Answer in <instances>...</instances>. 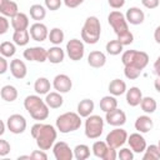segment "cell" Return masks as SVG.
<instances>
[{
	"instance_id": "6da1fadb",
	"label": "cell",
	"mask_w": 160,
	"mask_h": 160,
	"mask_svg": "<svg viewBox=\"0 0 160 160\" xmlns=\"http://www.w3.org/2000/svg\"><path fill=\"white\" fill-rule=\"evenodd\" d=\"M31 136L35 139L36 145L41 150H50L54 144L56 142L58 138V129L50 124L36 122L30 129Z\"/></svg>"
},
{
	"instance_id": "7a4b0ae2",
	"label": "cell",
	"mask_w": 160,
	"mask_h": 160,
	"mask_svg": "<svg viewBox=\"0 0 160 160\" xmlns=\"http://www.w3.org/2000/svg\"><path fill=\"white\" fill-rule=\"evenodd\" d=\"M24 108L25 110L30 114V116L34 120L41 121L48 119L49 112H50V108L48 106V104L45 102V100H42L40 98V95H28L24 100Z\"/></svg>"
},
{
	"instance_id": "3957f363",
	"label": "cell",
	"mask_w": 160,
	"mask_h": 160,
	"mask_svg": "<svg viewBox=\"0 0 160 160\" xmlns=\"http://www.w3.org/2000/svg\"><path fill=\"white\" fill-rule=\"evenodd\" d=\"M101 35V24L96 16L86 18L81 29V40L86 44L94 45L99 41Z\"/></svg>"
},
{
	"instance_id": "277c9868",
	"label": "cell",
	"mask_w": 160,
	"mask_h": 160,
	"mask_svg": "<svg viewBox=\"0 0 160 160\" xmlns=\"http://www.w3.org/2000/svg\"><path fill=\"white\" fill-rule=\"evenodd\" d=\"M55 126H56L58 131H60L61 134L72 132V131L80 129V126H81V116L78 112H72V111L64 112V114L58 116Z\"/></svg>"
},
{
	"instance_id": "5b68a950",
	"label": "cell",
	"mask_w": 160,
	"mask_h": 160,
	"mask_svg": "<svg viewBox=\"0 0 160 160\" xmlns=\"http://www.w3.org/2000/svg\"><path fill=\"white\" fill-rule=\"evenodd\" d=\"M121 62L124 66L136 68L139 70H144L149 64V55L145 51L139 50H126L121 55Z\"/></svg>"
},
{
	"instance_id": "8992f818",
	"label": "cell",
	"mask_w": 160,
	"mask_h": 160,
	"mask_svg": "<svg viewBox=\"0 0 160 160\" xmlns=\"http://www.w3.org/2000/svg\"><path fill=\"white\" fill-rule=\"evenodd\" d=\"M104 130V119L100 115H90L85 120V136L88 139H98Z\"/></svg>"
},
{
	"instance_id": "52a82bcc",
	"label": "cell",
	"mask_w": 160,
	"mask_h": 160,
	"mask_svg": "<svg viewBox=\"0 0 160 160\" xmlns=\"http://www.w3.org/2000/svg\"><path fill=\"white\" fill-rule=\"evenodd\" d=\"M108 22L112 28L116 36L129 31V22L126 21L125 15L119 10H114L108 15Z\"/></svg>"
},
{
	"instance_id": "ba28073f",
	"label": "cell",
	"mask_w": 160,
	"mask_h": 160,
	"mask_svg": "<svg viewBox=\"0 0 160 160\" xmlns=\"http://www.w3.org/2000/svg\"><path fill=\"white\" fill-rule=\"evenodd\" d=\"M128 138H129V135H128L126 130H124L121 126H116L106 135L105 141L108 142L109 146H111L114 149H120L125 142H128Z\"/></svg>"
},
{
	"instance_id": "9c48e42d",
	"label": "cell",
	"mask_w": 160,
	"mask_h": 160,
	"mask_svg": "<svg viewBox=\"0 0 160 160\" xmlns=\"http://www.w3.org/2000/svg\"><path fill=\"white\" fill-rule=\"evenodd\" d=\"M66 54L70 60L72 61H79L84 58L85 54V45L81 40L79 39H71L66 42Z\"/></svg>"
},
{
	"instance_id": "30bf717a",
	"label": "cell",
	"mask_w": 160,
	"mask_h": 160,
	"mask_svg": "<svg viewBox=\"0 0 160 160\" xmlns=\"http://www.w3.org/2000/svg\"><path fill=\"white\" fill-rule=\"evenodd\" d=\"M6 126L10 132L18 135V134H22L26 130L28 122L21 114H12L6 119Z\"/></svg>"
},
{
	"instance_id": "8fae6325",
	"label": "cell",
	"mask_w": 160,
	"mask_h": 160,
	"mask_svg": "<svg viewBox=\"0 0 160 160\" xmlns=\"http://www.w3.org/2000/svg\"><path fill=\"white\" fill-rule=\"evenodd\" d=\"M24 59L29 61H36V62H45L48 60V50L41 46H30L26 48L22 52Z\"/></svg>"
},
{
	"instance_id": "7c38bea8",
	"label": "cell",
	"mask_w": 160,
	"mask_h": 160,
	"mask_svg": "<svg viewBox=\"0 0 160 160\" xmlns=\"http://www.w3.org/2000/svg\"><path fill=\"white\" fill-rule=\"evenodd\" d=\"M52 154L56 160H71L74 158V150L65 141H56L52 146Z\"/></svg>"
},
{
	"instance_id": "4fadbf2b",
	"label": "cell",
	"mask_w": 160,
	"mask_h": 160,
	"mask_svg": "<svg viewBox=\"0 0 160 160\" xmlns=\"http://www.w3.org/2000/svg\"><path fill=\"white\" fill-rule=\"evenodd\" d=\"M128 144L130 146V149L135 152V154H142L146 149V140L145 138L141 135V132H132L129 135L128 138Z\"/></svg>"
},
{
	"instance_id": "5bb4252c",
	"label": "cell",
	"mask_w": 160,
	"mask_h": 160,
	"mask_svg": "<svg viewBox=\"0 0 160 160\" xmlns=\"http://www.w3.org/2000/svg\"><path fill=\"white\" fill-rule=\"evenodd\" d=\"M52 88L61 94H66L71 90L72 81L66 74H58L52 80Z\"/></svg>"
},
{
	"instance_id": "9a60e30c",
	"label": "cell",
	"mask_w": 160,
	"mask_h": 160,
	"mask_svg": "<svg viewBox=\"0 0 160 160\" xmlns=\"http://www.w3.org/2000/svg\"><path fill=\"white\" fill-rule=\"evenodd\" d=\"M30 36L32 40L35 41H45L49 38V30L46 28L45 24H42L41 21H36L30 26Z\"/></svg>"
},
{
	"instance_id": "2e32d148",
	"label": "cell",
	"mask_w": 160,
	"mask_h": 160,
	"mask_svg": "<svg viewBox=\"0 0 160 160\" xmlns=\"http://www.w3.org/2000/svg\"><path fill=\"white\" fill-rule=\"evenodd\" d=\"M105 120L111 126H122L126 122V114L121 109H114L111 111L105 112Z\"/></svg>"
},
{
	"instance_id": "e0dca14e",
	"label": "cell",
	"mask_w": 160,
	"mask_h": 160,
	"mask_svg": "<svg viewBox=\"0 0 160 160\" xmlns=\"http://www.w3.org/2000/svg\"><path fill=\"white\" fill-rule=\"evenodd\" d=\"M125 18H126V21L129 24H131V25H140L145 20V14H144V11L140 8L132 6V8H129L126 10Z\"/></svg>"
},
{
	"instance_id": "ac0fdd59",
	"label": "cell",
	"mask_w": 160,
	"mask_h": 160,
	"mask_svg": "<svg viewBox=\"0 0 160 160\" xmlns=\"http://www.w3.org/2000/svg\"><path fill=\"white\" fill-rule=\"evenodd\" d=\"M10 72L15 79H24L28 74L26 64L20 59H12L10 61Z\"/></svg>"
},
{
	"instance_id": "d6986e66",
	"label": "cell",
	"mask_w": 160,
	"mask_h": 160,
	"mask_svg": "<svg viewBox=\"0 0 160 160\" xmlns=\"http://www.w3.org/2000/svg\"><path fill=\"white\" fill-rule=\"evenodd\" d=\"M135 130L141 132V134H146L149 131H151L152 126H154V122H152V119L149 116V115H140L136 118L135 120Z\"/></svg>"
},
{
	"instance_id": "ffe728a7",
	"label": "cell",
	"mask_w": 160,
	"mask_h": 160,
	"mask_svg": "<svg viewBox=\"0 0 160 160\" xmlns=\"http://www.w3.org/2000/svg\"><path fill=\"white\" fill-rule=\"evenodd\" d=\"M88 64L94 69H100L106 64V55L102 51L94 50L88 55Z\"/></svg>"
},
{
	"instance_id": "44dd1931",
	"label": "cell",
	"mask_w": 160,
	"mask_h": 160,
	"mask_svg": "<svg viewBox=\"0 0 160 160\" xmlns=\"http://www.w3.org/2000/svg\"><path fill=\"white\" fill-rule=\"evenodd\" d=\"M19 12V6L12 0H0V14L6 18H14Z\"/></svg>"
},
{
	"instance_id": "7402d4cb",
	"label": "cell",
	"mask_w": 160,
	"mask_h": 160,
	"mask_svg": "<svg viewBox=\"0 0 160 160\" xmlns=\"http://www.w3.org/2000/svg\"><path fill=\"white\" fill-rule=\"evenodd\" d=\"M142 98H144L142 92L138 86H131L130 89L126 90V102L129 106L135 108V106L140 105Z\"/></svg>"
},
{
	"instance_id": "603a6c76",
	"label": "cell",
	"mask_w": 160,
	"mask_h": 160,
	"mask_svg": "<svg viewBox=\"0 0 160 160\" xmlns=\"http://www.w3.org/2000/svg\"><path fill=\"white\" fill-rule=\"evenodd\" d=\"M44 100H45V102L48 104V106L50 109H59L64 104L62 95L59 91H50V92H48Z\"/></svg>"
},
{
	"instance_id": "cb8c5ba5",
	"label": "cell",
	"mask_w": 160,
	"mask_h": 160,
	"mask_svg": "<svg viewBox=\"0 0 160 160\" xmlns=\"http://www.w3.org/2000/svg\"><path fill=\"white\" fill-rule=\"evenodd\" d=\"M11 26L15 30H28L29 28V16L24 12H18L14 18H11Z\"/></svg>"
},
{
	"instance_id": "d4e9b609",
	"label": "cell",
	"mask_w": 160,
	"mask_h": 160,
	"mask_svg": "<svg viewBox=\"0 0 160 160\" xmlns=\"http://www.w3.org/2000/svg\"><path fill=\"white\" fill-rule=\"evenodd\" d=\"M94 108H95V104H94V101H92L91 99H82V100L78 104L76 110H78V114H79L81 118H85V119H86L88 116H90V115L92 114Z\"/></svg>"
},
{
	"instance_id": "484cf974",
	"label": "cell",
	"mask_w": 160,
	"mask_h": 160,
	"mask_svg": "<svg viewBox=\"0 0 160 160\" xmlns=\"http://www.w3.org/2000/svg\"><path fill=\"white\" fill-rule=\"evenodd\" d=\"M64 58L65 51L59 45H54L48 50V61H50L51 64H60L64 61Z\"/></svg>"
},
{
	"instance_id": "4316f807",
	"label": "cell",
	"mask_w": 160,
	"mask_h": 160,
	"mask_svg": "<svg viewBox=\"0 0 160 160\" xmlns=\"http://www.w3.org/2000/svg\"><path fill=\"white\" fill-rule=\"evenodd\" d=\"M108 89H109V92L111 95H114V96H120V95L125 94L126 90H128L126 89V82L124 80H121V79L111 80L109 86H108Z\"/></svg>"
},
{
	"instance_id": "83f0119b",
	"label": "cell",
	"mask_w": 160,
	"mask_h": 160,
	"mask_svg": "<svg viewBox=\"0 0 160 160\" xmlns=\"http://www.w3.org/2000/svg\"><path fill=\"white\" fill-rule=\"evenodd\" d=\"M50 89H51V84H50V80L48 78H38L34 82V90L38 95H46L48 92H50Z\"/></svg>"
},
{
	"instance_id": "f1b7e54d",
	"label": "cell",
	"mask_w": 160,
	"mask_h": 160,
	"mask_svg": "<svg viewBox=\"0 0 160 160\" xmlns=\"http://www.w3.org/2000/svg\"><path fill=\"white\" fill-rule=\"evenodd\" d=\"M30 32L29 30H15L12 34V41L18 46H25L30 41Z\"/></svg>"
},
{
	"instance_id": "f546056e",
	"label": "cell",
	"mask_w": 160,
	"mask_h": 160,
	"mask_svg": "<svg viewBox=\"0 0 160 160\" xmlns=\"http://www.w3.org/2000/svg\"><path fill=\"white\" fill-rule=\"evenodd\" d=\"M0 95H1L2 100L8 101V102H12L18 99V90L14 85H4L1 88Z\"/></svg>"
},
{
	"instance_id": "4dcf8cb0",
	"label": "cell",
	"mask_w": 160,
	"mask_h": 160,
	"mask_svg": "<svg viewBox=\"0 0 160 160\" xmlns=\"http://www.w3.org/2000/svg\"><path fill=\"white\" fill-rule=\"evenodd\" d=\"M118 108V100H116V96L114 95H106V96H102L101 100H100V109L104 111V112H108V111H111L114 109Z\"/></svg>"
},
{
	"instance_id": "1f68e13d",
	"label": "cell",
	"mask_w": 160,
	"mask_h": 160,
	"mask_svg": "<svg viewBox=\"0 0 160 160\" xmlns=\"http://www.w3.org/2000/svg\"><path fill=\"white\" fill-rule=\"evenodd\" d=\"M29 14H30V18L35 21H41L45 19L46 16V9L40 5V4H34L30 6L29 9Z\"/></svg>"
},
{
	"instance_id": "d6a6232c",
	"label": "cell",
	"mask_w": 160,
	"mask_h": 160,
	"mask_svg": "<svg viewBox=\"0 0 160 160\" xmlns=\"http://www.w3.org/2000/svg\"><path fill=\"white\" fill-rule=\"evenodd\" d=\"M140 108L145 114H152V112H155V110L158 108V102L151 96H144L140 102Z\"/></svg>"
},
{
	"instance_id": "836d02e7",
	"label": "cell",
	"mask_w": 160,
	"mask_h": 160,
	"mask_svg": "<svg viewBox=\"0 0 160 160\" xmlns=\"http://www.w3.org/2000/svg\"><path fill=\"white\" fill-rule=\"evenodd\" d=\"M160 159V149L158 144H151L146 146L145 151L142 152V160H158Z\"/></svg>"
},
{
	"instance_id": "e575fe53",
	"label": "cell",
	"mask_w": 160,
	"mask_h": 160,
	"mask_svg": "<svg viewBox=\"0 0 160 160\" xmlns=\"http://www.w3.org/2000/svg\"><path fill=\"white\" fill-rule=\"evenodd\" d=\"M16 52V44L12 41H2L0 44V54L5 58H12Z\"/></svg>"
},
{
	"instance_id": "d590c367",
	"label": "cell",
	"mask_w": 160,
	"mask_h": 160,
	"mask_svg": "<svg viewBox=\"0 0 160 160\" xmlns=\"http://www.w3.org/2000/svg\"><path fill=\"white\" fill-rule=\"evenodd\" d=\"M108 149H109L108 142H106V141H100V140L95 141V142L92 144V148H91L94 156H96V158H99V159H104V156H105Z\"/></svg>"
},
{
	"instance_id": "8d00e7d4",
	"label": "cell",
	"mask_w": 160,
	"mask_h": 160,
	"mask_svg": "<svg viewBox=\"0 0 160 160\" xmlns=\"http://www.w3.org/2000/svg\"><path fill=\"white\" fill-rule=\"evenodd\" d=\"M64 38H65V34L64 31L60 29V28H52L50 31H49V40L51 44L54 45H60L62 41H64Z\"/></svg>"
},
{
	"instance_id": "74e56055",
	"label": "cell",
	"mask_w": 160,
	"mask_h": 160,
	"mask_svg": "<svg viewBox=\"0 0 160 160\" xmlns=\"http://www.w3.org/2000/svg\"><path fill=\"white\" fill-rule=\"evenodd\" d=\"M122 49H124V45L116 39V40H110L106 46H105V50L109 55H112V56H116L119 55L120 52H122Z\"/></svg>"
},
{
	"instance_id": "f35d334b",
	"label": "cell",
	"mask_w": 160,
	"mask_h": 160,
	"mask_svg": "<svg viewBox=\"0 0 160 160\" xmlns=\"http://www.w3.org/2000/svg\"><path fill=\"white\" fill-rule=\"evenodd\" d=\"M90 156V148L85 144H79L74 148V158L76 160H86Z\"/></svg>"
},
{
	"instance_id": "ab89813d",
	"label": "cell",
	"mask_w": 160,
	"mask_h": 160,
	"mask_svg": "<svg viewBox=\"0 0 160 160\" xmlns=\"http://www.w3.org/2000/svg\"><path fill=\"white\" fill-rule=\"evenodd\" d=\"M141 70H139V69H136V68H131V66H124V74H125V76L128 78V79H130V80H135V79H138L140 75H141Z\"/></svg>"
},
{
	"instance_id": "60d3db41",
	"label": "cell",
	"mask_w": 160,
	"mask_h": 160,
	"mask_svg": "<svg viewBox=\"0 0 160 160\" xmlns=\"http://www.w3.org/2000/svg\"><path fill=\"white\" fill-rule=\"evenodd\" d=\"M134 151L130 148H121L118 152V158L120 160H132L134 159Z\"/></svg>"
},
{
	"instance_id": "b9f144b4",
	"label": "cell",
	"mask_w": 160,
	"mask_h": 160,
	"mask_svg": "<svg viewBox=\"0 0 160 160\" xmlns=\"http://www.w3.org/2000/svg\"><path fill=\"white\" fill-rule=\"evenodd\" d=\"M118 40H119L124 46H126V45H130V44L134 41V35H132V32L129 30L128 32H125V34H122V35H119V36H118Z\"/></svg>"
},
{
	"instance_id": "7bdbcfd3",
	"label": "cell",
	"mask_w": 160,
	"mask_h": 160,
	"mask_svg": "<svg viewBox=\"0 0 160 160\" xmlns=\"http://www.w3.org/2000/svg\"><path fill=\"white\" fill-rule=\"evenodd\" d=\"M62 2V0H45V8L50 11H55L61 6Z\"/></svg>"
},
{
	"instance_id": "ee69618b",
	"label": "cell",
	"mask_w": 160,
	"mask_h": 160,
	"mask_svg": "<svg viewBox=\"0 0 160 160\" xmlns=\"http://www.w3.org/2000/svg\"><path fill=\"white\" fill-rule=\"evenodd\" d=\"M10 150H11L10 144H9L5 139H0V156H1V158L6 156V155L10 152Z\"/></svg>"
},
{
	"instance_id": "f6af8a7d",
	"label": "cell",
	"mask_w": 160,
	"mask_h": 160,
	"mask_svg": "<svg viewBox=\"0 0 160 160\" xmlns=\"http://www.w3.org/2000/svg\"><path fill=\"white\" fill-rule=\"evenodd\" d=\"M9 26H10V22L8 20V18L1 15L0 16V35H4L9 30Z\"/></svg>"
},
{
	"instance_id": "bcb514c9",
	"label": "cell",
	"mask_w": 160,
	"mask_h": 160,
	"mask_svg": "<svg viewBox=\"0 0 160 160\" xmlns=\"http://www.w3.org/2000/svg\"><path fill=\"white\" fill-rule=\"evenodd\" d=\"M31 159L32 160H46L48 159V154L45 152V150H34L31 154Z\"/></svg>"
},
{
	"instance_id": "7dc6e473",
	"label": "cell",
	"mask_w": 160,
	"mask_h": 160,
	"mask_svg": "<svg viewBox=\"0 0 160 160\" xmlns=\"http://www.w3.org/2000/svg\"><path fill=\"white\" fill-rule=\"evenodd\" d=\"M142 6H145L146 9H156L160 4V0H141Z\"/></svg>"
},
{
	"instance_id": "c3c4849f",
	"label": "cell",
	"mask_w": 160,
	"mask_h": 160,
	"mask_svg": "<svg viewBox=\"0 0 160 160\" xmlns=\"http://www.w3.org/2000/svg\"><path fill=\"white\" fill-rule=\"evenodd\" d=\"M116 158H118L116 149H114V148L109 146V149L106 150V154H105V156H104V159H102V160H115Z\"/></svg>"
},
{
	"instance_id": "681fc988",
	"label": "cell",
	"mask_w": 160,
	"mask_h": 160,
	"mask_svg": "<svg viewBox=\"0 0 160 160\" xmlns=\"http://www.w3.org/2000/svg\"><path fill=\"white\" fill-rule=\"evenodd\" d=\"M66 8H70V9H74V8H78L79 5H81L85 0H62Z\"/></svg>"
},
{
	"instance_id": "f907efd6",
	"label": "cell",
	"mask_w": 160,
	"mask_h": 160,
	"mask_svg": "<svg viewBox=\"0 0 160 160\" xmlns=\"http://www.w3.org/2000/svg\"><path fill=\"white\" fill-rule=\"evenodd\" d=\"M108 4L112 9H121L125 5V0H108Z\"/></svg>"
},
{
	"instance_id": "816d5d0a",
	"label": "cell",
	"mask_w": 160,
	"mask_h": 160,
	"mask_svg": "<svg viewBox=\"0 0 160 160\" xmlns=\"http://www.w3.org/2000/svg\"><path fill=\"white\" fill-rule=\"evenodd\" d=\"M8 66H9V64H8L6 58L1 55V56H0V74H1V75L8 71Z\"/></svg>"
},
{
	"instance_id": "f5cc1de1",
	"label": "cell",
	"mask_w": 160,
	"mask_h": 160,
	"mask_svg": "<svg viewBox=\"0 0 160 160\" xmlns=\"http://www.w3.org/2000/svg\"><path fill=\"white\" fill-rule=\"evenodd\" d=\"M154 72L156 74V76H160V56H158L154 62Z\"/></svg>"
},
{
	"instance_id": "db71d44e",
	"label": "cell",
	"mask_w": 160,
	"mask_h": 160,
	"mask_svg": "<svg viewBox=\"0 0 160 160\" xmlns=\"http://www.w3.org/2000/svg\"><path fill=\"white\" fill-rule=\"evenodd\" d=\"M154 39H155V41L158 42V44H160V25L155 29V31H154Z\"/></svg>"
},
{
	"instance_id": "11a10c76",
	"label": "cell",
	"mask_w": 160,
	"mask_h": 160,
	"mask_svg": "<svg viewBox=\"0 0 160 160\" xmlns=\"http://www.w3.org/2000/svg\"><path fill=\"white\" fill-rule=\"evenodd\" d=\"M154 88L158 92H160V76H156L155 81H154Z\"/></svg>"
},
{
	"instance_id": "9f6ffc18",
	"label": "cell",
	"mask_w": 160,
	"mask_h": 160,
	"mask_svg": "<svg viewBox=\"0 0 160 160\" xmlns=\"http://www.w3.org/2000/svg\"><path fill=\"white\" fill-rule=\"evenodd\" d=\"M5 126H6V122L5 121H1V130H0V135H2L5 132Z\"/></svg>"
},
{
	"instance_id": "6f0895ef",
	"label": "cell",
	"mask_w": 160,
	"mask_h": 160,
	"mask_svg": "<svg viewBox=\"0 0 160 160\" xmlns=\"http://www.w3.org/2000/svg\"><path fill=\"white\" fill-rule=\"evenodd\" d=\"M20 159H31V155H21V156H19L18 158V160H20Z\"/></svg>"
},
{
	"instance_id": "680465c9",
	"label": "cell",
	"mask_w": 160,
	"mask_h": 160,
	"mask_svg": "<svg viewBox=\"0 0 160 160\" xmlns=\"http://www.w3.org/2000/svg\"><path fill=\"white\" fill-rule=\"evenodd\" d=\"M158 146H159V149H160V139H159V141H158Z\"/></svg>"
}]
</instances>
